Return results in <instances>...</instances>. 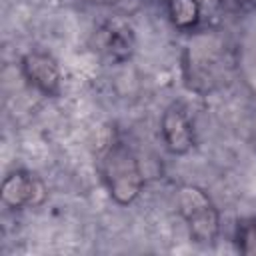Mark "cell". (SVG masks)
Returning <instances> with one entry per match:
<instances>
[{
    "label": "cell",
    "instance_id": "cell-1",
    "mask_svg": "<svg viewBox=\"0 0 256 256\" xmlns=\"http://www.w3.org/2000/svg\"><path fill=\"white\" fill-rule=\"evenodd\" d=\"M100 176L110 198L118 206L132 204L144 188V174L138 156L122 140L110 142L102 152Z\"/></svg>",
    "mask_w": 256,
    "mask_h": 256
},
{
    "label": "cell",
    "instance_id": "cell-2",
    "mask_svg": "<svg viewBox=\"0 0 256 256\" xmlns=\"http://www.w3.org/2000/svg\"><path fill=\"white\" fill-rule=\"evenodd\" d=\"M176 206L194 244L212 246L218 240L220 212L204 188L196 184H182L176 192Z\"/></svg>",
    "mask_w": 256,
    "mask_h": 256
},
{
    "label": "cell",
    "instance_id": "cell-3",
    "mask_svg": "<svg viewBox=\"0 0 256 256\" xmlns=\"http://www.w3.org/2000/svg\"><path fill=\"white\" fill-rule=\"evenodd\" d=\"M94 50L110 64H124L136 50V32L126 14H114L100 22L92 36Z\"/></svg>",
    "mask_w": 256,
    "mask_h": 256
},
{
    "label": "cell",
    "instance_id": "cell-4",
    "mask_svg": "<svg viewBox=\"0 0 256 256\" xmlns=\"http://www.w3.org/2000/svg\"><path fill=\"white\" fill-rule=\"evenodd\" d=\"M48 198L46 182L30 170L18 168L4 176L0 184V200L6 208L20 210V208H38Z\"/></svg>",
    "mask_w": 256,
    "mask_h": 256
},
{
    "label": "cell",
    "instance_id": "cell-5",
    "mask_svg": "<svg viewBox=\"0 0 256 256\" xmlns=\"http://www.w3.org/2000/svg\"><path fill=\"white\" fill-rule=\"evenodd\" d=\"M160 134L164 146L174 156L188 154L196 144L194 124L190 120L188 108L182 102H170L160 116Z\"/></svg>",
    "mask_w": 256,
    "mask_h": 256
},
{
    "label": "cell",
    "instance_id": "cell-6",
    "mask_svg": "<svg viewBox=\"0 0 256 256\" xmlns=\"http://www.w3.org/2000/svg\"><path fill=\"white\" fill-rule=\"evenodd\" d=\"M20 72L24 80L44 96H58L62 86V72L56 58L42 50H30L20 60Z\"/></svg>",
    "mask_w": 256,
    "mask_h": 256
},
{
    "label": "cell",
    "instance_id": "cell-7",
    "mask_svg": "<svg viewBox=\"0 0 256 256\" xmlns=\"http://www.w3.org/2000/svg\"><path fill=\"white\" fill-rule=\"evenodd\" d=\"M170 24L180 32H192L202 20L200 0H164Z\"/></svg>",
    "mask_w": 256,
    "mask_h": 256
},
{
    "label": "cell",
    "instance_id": "cell-8",
    "mask_svg": "<svg viewBox=\"0 0 256 256\" xmlns=\"http://www.w3.org/2000/svg\"><path fill=\"white\" fill-rule=\"evenodd\" d=\"M234 244L240 254L256 256V216H246L236 222Z\"/></svg>",
    "mask_w": 256,
    "mask_h": 256
},
{
    "label": "cell",
    "instance_id": "cell-9",
    "mask_svg": "<svg viewBox=\"0 0 256 256\" xmlns=\"http://www.w3.org/2000/svg\"><path fill=\"white\" fill-rule=\"evenodd\" d=\"M218 6H220L222 12H228V14H244V12H248L246 0H218Z\"/></svg>",
    "mask_w": 256,
    "mask_h": 256
},
{
    "label": "cell",
    "instance_id": "cell-10",
    "mask_svg": "<svg viewBox=\"0 0 256 256\" xmlns=\"http://www.w3.org/2000/svg\"><path fill=\"white\" fill-rule=\"evenodd\" d=\"M86 4H96V6H124L128 8V4L138 2V0H82Z\"/></svg>",
    "mask_w": 256,
    "mask_h": 256
},
{
    "label": "cell",
    "instance_id": "cell-11",
    "mask_svg": "<svg viewBox=\"0 0 256 256\" xmlns=\"http://www.w3.org/2000/svg\"><path fill=\"white\" fill-rule=\"evenodd\" d=\"M248 4V10H256V0H246Z\"/></svg>",
    "mask_w": 256,
    "mask_h": 256
}]
</instances>
